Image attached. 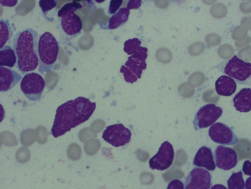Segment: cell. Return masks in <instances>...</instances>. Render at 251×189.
Segmentation results:
<instances>
[{
    "label": "cell",
    "mask_w": 251,
    "mask_h": 189,
    "mask_svg": "<svg viewBox=\"0 0 251 189\" xmlns=\"http://www.w3.org/2000/svg\"><path fill=\"white\" fill-rule=\"evenodd\" d=\"M96 107L95 102L83 97H78L62 104L56 109L51 135L57 138L88 120Z\"/></svg>",
    "instance_id": "cell-1"
},
{
    "label": "cell",
    "mask_w": 251,
    "mask_h": 189,
    "mask_svg": "<svg viewBox=\"0 0 251 189\" xmlns=\"http://www.w3.org/2000/svg\"><path fill=\"white\" fill-rule=\"evenodd\" d=\"M38 41V32L31 28L18 31L13 38L17 65L23 75L34 71L39 65Z\"/></svg>",
    "instance_id": "cell-2"
},
{
    "label": "cell",
    "mask_w": 251,
    "mask_h": 189,
    "mask_svg": "<svg viewBox=\"0 0 251 189\" xmlns=\"http://www.w3.org/2000/svg\"><path fill=\"white\" fill-rule=\"evenodd\" d=\"M59 47L58 42L50 32L46 31L39 38L38 70L42 75L49 73L56 61Z\"/></svg>",
    "instance_id": "cell-3"
},
{
    "label": "cell",
    "mask_w": 251,
    "mask_h": 189,
    "mask_svg": "<svg viewBox=\"0 0 251 189\" xmlns=\"http://www.w3.org/2000/svg\"><path fill=\"white\" fill-rule=\"evenodd\" d=\"M45 86L44 78L39 74L34 72L25 75L20 84L23 93L32 101H36L40 99Z\"/></svg>",
    "instance_id": "cell-4"
},
{
    "label": "cell",
    "mask_w": 251,
    "mask_h": 189,
    "mask_svg": "<svg viewBox=\"0 0 251 189\" xmlns=\"http://www.w3.org/2000/svg\"><path fill=\"white\" fill-rule=\"evenodd\" d=\"M222 113V109L215 104L204 105L196 114L193 122L195 130L197 131L213 125Z\"/></svg>",
    "instance_id": "cell-5"
},
{
    "label": "cell",
    "mask_w": 251,
    "mask_h": 189,
    "mask_svg": "<svg viewBox=\"0 0 251 189\" xmlns=\"http://www.w3.org/2000/svg\"><path fill=\"white\" fill-rule=\"evenodd\" d=\"M131 136L130 131L121 123L107 126L102 135L104 140L116 147L128 143Z\"/></svg>",
    "instance_id": "cell-6"
},
{
    "label": "cell",
    "mask_w": 251,
    "mask_h": 189,
    "mask_svg": "<svg viewBox=\"0 0 251 189\" xmlns=\"http://www.w3.org/2000/svg\"><path fill=\"white\" fill-rule=\"evenodd\" d=\"M208 135L212 141L222 145H234L239 141L232 129L221 122L212 125L209 129Z\"/></svg>",
    "instance_id": "cell-7"
},
{
    "label": "cell",
    "mask_w": 251,
    "mask_h": 189,
    "mask_svg": "<svg viewBox=\"0 0 251 189\" xmlns=\"http://www.w3.org/2000/svg\"><path fill=\"white\" fill-rule=\"evenodd\" d=\"M175 155L172 145L167 141L160 146L156 155L150 159L149 165L151 169L164 170L172 164Z\"/></svg>",
    "instance_id": "cell-8"
},
{
    "label": "cell",
    "mask_w": 251,
    "mask_h": 189,
    "mask_svg": "<svg viewBox=\"0 0 251 189\" xmlns=\"http://www.w3.org/2000/svg\"><path fill=\"white\" fill-rule=\"evenodd\" d=\"M185 189H210L211 176L206 169L194 168L185 179Z\"/></svg>",
    "instance_id": "cell-9"
},
{
    "label": "cell",
    "mask_w": 251,
    "mask_h": 189,
    "mask_svg": "<svg viewBox=\"0 0 251 189\" xmlns=\"http://www.w3.org/2000/svg\"><path fill=\"white\" fill-rule=\"evenodd\" d=\"M214 157L216 165L224 170H228L234 168L238 162L237 155L235 151L231 148L222 145H219L216 148Z\"/></svg>",
    "instance_id": "cell-10"
},
{
    "label": "cell",
    "mask_w": 251,
    "mask_h": 189,
    "mask_svg": "<svg viewBox=\"0 0 251 189\" xmlns=\"http://www.w3.org/2000/svg\"><path fill=\"white\" fill-rule=\"evenodd\" d=\"M225 72L233 78L244 81L251 76V63L245 62L234 55L226 64Z\"/></svg>",
    "instance_id": "cell-11"
},
{
    "label": "cell",
    "mask_w": 251,
    "mask_h": 189,
    "mask_svg": "<svg viewBox=\"0 0 251 189\" xmlns=\"http://www.w3.org/2000/svg\"><path fill=\"white\" fill-rule=\"evenodd\" d=\"M74 9L64 13L61 18V27L65 33L71 38L76 37L81 33L82 27V21Z\"/></svg>",
    "instance_id": "cell-12"
},
{
    "label": "cell",
    "mask_w": 251,
    "mask_h": 189,
    "mask_svg": "<svg viewBox=\"0 0 251 189\" xmlns=\"http://www.w3.org/2000/svg\"><path fill=\"white\" fill-rule=\"evenodd\" d=\"M22 79L17 72L9 68L0 66V91L6 92L16 85Z\"/></svg>",
    "instance_id": "cell-13"
},
{
    "label": "cell",
    "mask_w": 251,
    "mask_h": 189,
    "mask_svg": "<svg viewBox=\"0 0 251 189\" xmlns=\"http://www.w3.org/2000/svg\"><path fill=\"white\" fill-rule=\"evenodd\" d=\"M193 163L196 166L204 167L209 171H213L216 168L212 150L206 146H202L198 150Z\"/></svg>",
    "instance_id": "cell-14"
},
{
    "label": "cell",
    "mask_w": 251,
    "mask_h": 189,
    "mask_svg": "<svg viewBox=\"0 0 251 189\" xmlns=\"http://www.w3.org/2000/svg\"><path fill=\"white\" fill-rule=\"evenodd\" d=\"M236 109L241 112H247L251 110V89H241L233 99Z\"/></svg>",
    "instance_id": "cell-15"
},
{
    "label": "cell",
    "mask_w": 251,
    "mask_h": 189,
    "mask_svg": "<svg viewBox=\"0 0 251 189\" xmlns=\"http://www.w3.org/2000/svg\"><path fill=\"white\" fill-rule=\"evenodd\" d=\"M217 93L222 96H229L236 89V83L233 79L227 76H222L215 82Z\"/></svg>",
    "instance_id": "cell-16"
},
{
    "label": "cell",
    "mask_w": 251,
    "mask_h": 189,
    "mask_svg": "<svg viewBox=\"0 0 251 189\" xmlns=\"http://www.w3.org/2000/svg\"><path fill=\"white\" fill-rule=\"evenodd\" d=\"M17 58L14 50L9 45L4 46L0 51V65L9 68L16 64Z\"/></svg>",
    "instance_id": "cell-17"
},
{
    "label": "cell",
    "mask_w": 251,
    "mask_h": 189,
    "mask_svg": "<svg viewBox=\"0 0 251 189\" xmlns=\"http://www.w3.org/2000/svg\"><path fill=\"white\" fill-rule=\"evenodd\" d=\"M129 13V9L128 8H120L118 12L113 15L109 19L108 28L113 29L119 27L122 24L127 20Z\"/></svg>",
    "instance_id": "cell-18"
},
{
    "label": "cell",
    "mask_w": 251,
    "mask_h": 189,
    "mask_svg": "<svg viewBox=\"0 0 251 189\" xmlns=\"http://www.w3.org/2000/svg\"><path fill=\"white\" fill-rule=\"evenodd\" d=\"M125 65L137 77L140 78L143 70L146 68L147 64L145 61H141L139 59L131 57L128 58V60Z\"/></svg>",
    "instance_id": "cell-19"
},
{
    "label": "cell",
    "mask_w": 251,
    "mask_h": 189,
    "mask_svg": "<svg viewBox=\"0 0 251 189\" xmlns=\"http://www.w3.org/2000/svg\"><path fill=\"white\" fill-rule=\"evenodd\" d=\"M0 48H2L13 35L12 27L8 20L0 21Z\"/></svg>",
    "instance_id": "cell-20"
},
{
    "label": "cell",
    "mask_w": 251,
    "mask_h": 189,
    "mask_svg": "<svg viewBox=\"0 0 251 189\" xmlns=\"http://www.w3.org/2000/svg\"><path fill=\"white\" fill-rule=\"evenodd\" d=\"M227 184L228 189H245V183L242 172L233 173L227 180Z\"/></svg>",
    "instance_id": "cell-21"
},
{
    "label": "cell",
    "mask_w": 251,
    "mask_h": 189,
    "mask_svg": "<svg viewBox=\"0 0 251 189\" xmlns=\"http://www.w3.org/2000/svg\"><path fill=\"white\" fill-rule=\"evenodd\" d=\"M141 41L137 38L128 39L124 43V51L128 54H134L141 47Z\"/></svg>",
    "instance_id": "cell-22"
},
{
    "label": "cell",
    "mask_w": 251,
    "mask_h": 189,
    "mask_svg": "<svg viewBox=\"0 0 251 189\" xmlns=\"http://www.w3.org/2000/svg\"><path fill=\"white\" fill-rule=\"evenodd\" d=\"M157 59L163 63H169L172 59V53L165 48H160L157 50L155 54Z\"/></svg>",
    "instance_id": "cell-23"
},
{
    "label": "cell",
    "mask_w": 251,
    "mask_h": 189,
    "mask_svg": "<svg viewBox=\"0 0 251 189\" xmlns=\"http://www.w3.org/2000/svg\"><path fill=\"white\" fill-rule=\"evenodd\" d=\"M204 80V75L201 72H196L190 75L188 81L191 85L197 86L201 85Z\"/></svg>",
    "instance_id": "cell-24"
},
{
    "label": "cell",
    "mask_w": 251,
    "mask_h": 189,
    "mask_svg": "<svg viewBox=\"0 0 251 189\" xmlns=\"http://www.w3.org/2000/svg\"><path fill=\"white\" fill-rule=\"evenodd\" d=\"M82 7L80 3L76 1L73 0L72 2H69L64 4L58 11L57 15L60 17L64 13L74 9H78Z\"/></svg>",
    "instance_id": "cell-25"
},
{
    "label": "cell",
    "mask_w": 251,
    "mask_h": 189,
    "mask_svg": "<svg viewBox=\"0 0 251 189\" xmlns=\"http://www.w3.org/2000/svg\"><path fill=\"white\" fill-rule=\"evenodd\" d=\"M120 72L123 74L124 79L126 82L132 83L137 80V77L125 66H122Z\"/></svg>",
    "instance_id": "cell-26"
},
{
    "label": "cell",
    "mask_w": 251,
    "mask_h": 189,
    "mask_svg": "<svg viewBox=\"0 0 251 189\" xmlns=\"http://www.w3.org/2000/svg\"><path fill=\"white\" fill-rule=\"evenodd\" d=\"M205 46L203 43L196 42L190 46L189 48V54L193 56L201 54L204 49Z\"/></svg>",
    "instance_id": "cell-27"
},
{
    "label": "cell",
    "mask_w": 251,
    "mask_h": 189,
    "mask_svg": "<svg viewBox=\"0 0 251 189\" xmlns=\"http://www.w3.org/2000/svg\"><path fill=\"white\" fill-rule=\"evenodd\" d=\"M39 5L43 13L46 15L47 12L54 8L57 3L54 0H40Z\"/></svg>",
    "instance_id": "cell-28"
},
{
    "label": "cell",
    "mask_w": 251,
    "mask_h": 189,
    "mask_svg": "<svg viewBox=\"0 0 251 189\" xmlns=\"http://www.w3.org/2000/svg\"><path fill=\"white\" fill-rule=\"evenodd\" d=\"M218 49L225 52H218L219 55L225 59H227L231 57L233 54V47L228 45H224L221 46Z\"/></svg>",
    "instance_id": "cell-29"
},
{
    "label": "cell",
    "mask_w": 251,
    "mask_h": 189,
    "mask_svg": "<svg viewBox=\"0 0 251 189\" xmlns=\"http://www.w3.org/2000/svg\"><path fill=\"white\" fill-rule=\"evenodd\" d=\"M147 48L141 47L138 51L131 56L137 58L141 61H145L147 57Z\"/></svg>",
    "instance_id": "cell-30"
},
{
    "label": "cell",
    "mask_w": 251,
    "mask_h": 189,
    "mask_svg": "<svg viewBox=\"0 0 251 189\" xmlns=\"http://www.w3.org/2000/svg\"><path fill=\"white\" fill-rule=\"evenodd\" d=\"M206 42L211 45H216L220 43V38L215 34H209L205 37Z\"/></svg>",
    "instance_id": "cell-31"
},
{
    "label": "cell",
    "mask_w": 251,
    "mask_h": 189,
    "mask_svg": "<svg viewBox=\"0 0 251 189\" xmlns=\"http://www.w3.org/2000/svg\"><path fill=\"white\" fill-rule=\"evenodd\" d=\"M166 189H184V187L181 181L175 179L170 182Z\"/></svg>",
    "instance_id": "cell-32"
},
{
    "label": "cell",
    "mask_w": 251,
    "mask_h": 189,
    "mask_svg": "<svg viewBox=\"0 0 251 189\" xmlns=\"http://www.w3.org/2000/svg\"><path fill=\"white\" fill-rule=\"evenodd\" d=\"M123 2V0H111L109 7L108 12L110 14L115 13L119 9Z\"/></svg>",
    "instance_id": "cell-33"
},
{
    "label": "cell",
    "mask_w": 251,
    "mask_h": 189,
    "mask_svg": "<svg viewBox=\"0 0 251 189\" xmlns=\"http://www.w3.org/2000/svg\"><path fill=\"white\" fill-rule=\"evenodd\" d=\"M242 170L245 175L251 176V162L249 160H246L244 162Z\"/></svg>",
    "instance_id": "cell-34"
},
{
    "label": "cell",
    "mask_w": 251,
    "mask_h": 189,
    "mask_svg": "<svg viewBox=\"0 0 251 189\" xmlns=\"http://www.w3.org/2000/svg\"><path fill=\"white\" fill-rule=\"evenodd\" d=\"M178 90L179 92H181L183 94H187L191 93L192 91L193 90V89L191 87L190 85H189L187 83H183L181 84Z\"/></svg>",
    "instance_id": "cell-35"
},
{
    "label": "cell",
    "mask_w": 251,
    "mask_h": 189,
    "mask_svg": "<svg viewBox=\"0 0 251 189\" xmlns=\"http://www.w3.org/2000/svg\"><path fill=\"white\" fill-rule=\"evenodd\" d=\"M141 4V0H129L127 5V8L130 9H137Z\"/></svg>",
    "instance_id": "cell-36"
},
{
    "label": "cell",
    "mask_w": 251,
    "mask_h": 189,
    "mask_svg": "<svg viewBox=\"0 0 251 189\" xmlns=\"http://www.w3.org/2000/svg\"><path fill=\"white\" fill-rule=\"evenodd\" d=\"M18 0H0V3L2 6L13 7L17 4Z\"/></svg>",
    "instance_id": "cell-37"
},
{
    "label": "cell",
    "mask_w": 251,
    "mask_h": 189,
    "mask_svg": "<svg viewBox=\"0 0 251 189\" xmlns=\"http://www.w3.org/2000/svg\"><path fill=\"white\" fill-rule=\"evenodd\" d=\"M154 2L156 5L160 8H166L169 3L168 0H156Z\"/></svg>",
    "instance_id": "cell-38"
},
{
    "label": "cell",
    "mask_w": 251,
    "mask_h": 189,
    "mask_svg": "<svg viewBox=\"0 0 251 189\" xmlns=\"http://www.w3.org/2000/svg\"><path fill=\"white\" fill-rule=\"evenodd\" d=\"M245 189H251V176L248 178L246 181Z\"/></svg>",
    "instance_id": "cell-39"
},
{
    "label": "cell",
    "mask_w": 251,
    "mask_h": 189,
    "mask_svg": "<svg viewBox=\"0 0 251 189\" xmlns=\"http://www.w3.org/2000/svg\"><path fill=\"white\" fill-rule=\"evenodd\" d=\"M210 189H227L225 186L222 184H216L213 186Z\"/></svg>",
    "instance_id": "cell-40"
},
{
    "label": "cell",
    "mask_w": 251,
    "mask_h": 189,
    "mask_svg": "<svg viewBox=\"0 0 251 189\" xmlns=\"http://www.w3.org/2000/svg\"><path fill=\"white\" fill-rule=\"evenodd\" d=\"M103 1L104 0H101V1L96 0V1L97 2H103Z\"/></svg>",
    "instance_id": "cell-41"
}]
</instances>
